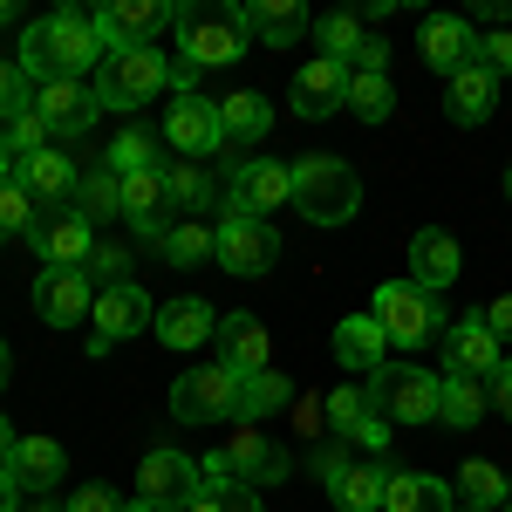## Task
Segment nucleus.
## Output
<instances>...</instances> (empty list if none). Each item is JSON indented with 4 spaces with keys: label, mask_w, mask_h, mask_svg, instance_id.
<instances>
[{
    "label": "nucleus",
    "mask_w": 512,
    "mask_h": 512,
    "mask_svg": "<svg viewBox=\"0 0 512 512\" xmlns=\"http://www.w3.org/2000/svg\"><path fill=\"white\" fill-rule=\"evenodd\" d=\"M103 35L89 14H48L21 28V76L28 82H82V69H103Z\"/></svg>",
    "instance_id": "nucleus-1"
},
{
    "label": "nucleus",
    "mask_w": 512,
    "mask_h": 512,
    "mask_svg": "<svg viewBox=\"0 0 512 512\" xmlns=\"http://www.w3.org/2000/svg\"><path fill=\"white\" fill-rule=\"evenodd\" d=\"M294 205H301V219L308 226H349L355 205H362V178H355L349 158H294Z\"/></svg>",
    "instance_id": "nucleus-2"
},
{
    "label": "nucleus",
    "mask_w": 512,
    "mask_h": 512,
    "mask_svg": "<svg viewBox=\"0 0 512 512\" xmlns=\"http://www.w3.org/2000/svg\"><path fill=\"white\" fill-rule=\"evenodd\" d=\"M369 410L383 417V424H437V403H444V376L431 369H417V362H383L369 383Z\"/></svg>",
    "instance_id": "nucleus-3"
},
{
    "label": "nucleus",
    "mask_w": 512,
    "mask_h": 512,
    "mask_svg": "<svg viewBox=\"0 0 512 512\" xmlns=\"http://www.w3.org/2000/svg\"><path fill=\"white\" fill-rule=\"evenodd\" d=\"M178 62H192V69H226V62H239L246 55V21H239V7H198V0H185L178 7Z\"/></svg>",
    "instance_id": "nucleus-4"
},
{
    "label": "nucleus",
    "mask_w": 512,
    "mask_h": 512,
    "mask_svg": "<svg viewBox=\"0 0 512 512\" xmlns=\"http://www.w3.org/2000/svg\"><path fill=\"white\" fill-rule=\"evenodd\" d=\"M369 315L383 321V335L403 342V349H424V342H444V308H437V294H424L417 280H383L376 287V301H369Z\"/></svg>",
    "instance_id": "nucleus-5"
},
{
    "label": "nucleus",
    "mask_w": 512,
    "mask_h": 512,
    "mask_svg": "<svg viewBox=\"0 0 512 512\" xmlns=\"http://www.w3.org/2000/svg\"><path fill=\"white\" fill-rule=\"evenodd\" d=\"M158 89H171V55H158V48H123V55H103V69H96L103 110H137Z\"/></svg>",
    "instance_id": "nucleus-6"
},
{
    "label": "nucleus",
    "mask_w": 512,
    "mask_h": 512,
    "mask_svg": "<svg viewBox=\"0 0 512 512\" xmlns=\"http://www.w3.org/2000/svg\"><path fill=\"white\" fill-rule=\"evenodd\" d=\"M171 417L178 424H239V376L226 362H198L171 383Z\"/></svg>",
    "instance_id": "nucleus-7"
},
{
    "label": "nucleus",
    "mask_w": 512,
    "mask_h": 512,
    "mask_svg": "<svg viewBox=\"0 0 512 512\" xmlns=\"http://www.w3.org/2000/svg\"><path fill=\"white\" fill-rule=\"evenodd\" d=\"M315 472H321V485H328L335 512H383V485H390V472H383L376 458H349L342 437L315 451Z\"/></svg>",
    "instance_id": "nucleus-8"
},
{
    "label": "nucleus",
    "mask_w": 512,
    "mask_h": 512,
    "mask_svg": "<svg viewBox=\"0 0 512 512\" xmlns=\"http://www.w3.org/2000/svg\"><path fill=\"white\" fill-rule=\"evenodd\" d=\"M205 492V465H198L192 451H178V444H158V451H144V472H137V499L151 512H185Z\"/></svg>",
    "instance_id": "nucleus-9"
},
{
    "label": "nucleus",
    "mask_w": 512,
    "mask_h": 512,
    "mask_svg": "<svg viewBox=\"0 0 512 512\" xmlns=\"http://www.w3.org/2000/svg\"><path fill=\"white\" fill-rule=\"evenodd\" d=\"M294 198V164L287 158H253V164H233L226 171V219H267L274 205Z\"/></svg>",
    "instance_id": "nucleus-10"
},
{
    "label": "nucleus",
    "mask_w": 512,
    "mask_h": 512,
    "mask_svg": "<svg viewBox=\"0 0 512 512\" xmlns=\"http://www.w3.org/2000/svg\"><path fill=\"white\" fill-rule=\"evenodd\" d=\"M96 335H89V355H110L117 342L130 335H144V328H158V301L137 287V280H117V287H96Z\"/></svg>",
    "instance_id": "nucleus-11"
},
{
    "label": "nucleus",
    "mask_w": 512,
    "mask_h": 512,
    "mask_svg": "<svg viewBox=\"0 0 512 512\" xmlns=\"http://www.w3.org/2000/svg\"><path fill=\"white\" fill-rule=\"evenodd\" d=\"M212 260L239 280H260V274H274V260H280V233L267 219H219L212 226Z\"/></svg>",
    "instance_id": "nucleus-12"
},
{
    "label": "nucleus",
    "mask_w": 512,
    "mask_h": 512,
    "mask_svg": "<svg viewBox=\"0 0 512 512\" xmlns=\"http://www.w3.org/2000/svg\"><path fill=\"white\" fill-rule=\"evenodd\" d=\"M171 21H178L171 0H110V7L96 14V35H103L110 55H123V48H158V35Z\"/></svg>",
    "instance_id": "nucleus-13"
},
{
    "label": "nucleus",
    "mask_w": 512,
    "mask_h": 512,
    "mask_svg": "<svg viewBox=\"0 0 512 512\" xmlns=\"http://www.w3.org/2000/svg\"><path fill=\"white\" fill-rule=\"evenodd\" d=\"M28 246H35L41 267H89V253H96V226L82 219L76 205H55V212H41L35 226H28Z\"/></svg>",
    "instance_id": "nucleus-14"
},
{
    "label": "nucleus",
    "mask_w": 512,
    "mask_h": 512,
    "mask_svg": "<svg viewBox=\"0 0 512 512\" xmlns=\"http://www.w3.org/2000/svg\"><path fill=\"white\" fill-rule=\"evenodd\" d=\"M164 144L178 151V158H212V151H226V130H219V103H205V96H171V110H164Z\"/></svg>",
    "instance_id": "nucleus-15"
},
{
    "label": "nucleus",
    "mask_w": 512,
    "mask_h": 512,
    "mask_svg": "<svg viewBox=\"0 0 512 512\" xmlns=\"http://www.w3.org/2000/svg\"><path fill=\"white\" fill-rule=\"evenodd\" d=\"M499 362H506V349H499V335L485 328V308H478V315H458L451 328H444V376H472V383H485Z\"/></svg>",
    "instance_id": "nucleus-16"
},
{
    "label": "nucleus",
    "mask_w": 512,
    "mask_h": 512,
    "mask_svg": "<svg viewBox=\"0 0 512 512\" xmlns=\"http://www.w3.org/2000/svg\"><path fill=\"white\" fill-rule=\"evenodd\" d=\"M185 212L171 205V192H164V171H137V178H123V226L137 239H151V246H164V233L178 226Z\"/></svg>",
    "instance_id": "nucleus-17"
},
{
    "label": "nucleus",
    "mask_w": 512,
    "mask_h": 512,
    "mask_svg": "<svg viewBox=\"0 0 512 512\" xmlns=\"http://www.w3.org/2000/svg\"><path fill=\"white\" fill-rule=\"evenodd\" d=\"M349 82H355L349 62H335V55H315L308 69H294V117L321 123V117H335V110H349Z\"/></svg>",
    "instance_id": "nucleus-18"
},
{
    "label": "nucleus",
    "mask_w": 512,
    "mask_h": 512,
    "mask_svg": "<svg viewBox=\"0 0 512 512\" xmlns=\"http://www.w3.org/2000/svg\"><path fill=\"white\" fill-rule=\"evenodd\" d=\"M417 48H424V62H431L444 82L465 76V69L478 62V28H472V14H431V21L417 28Z\"/></svg>",
    "instance_id": "nucleus-19"
},
{
    "label": "nucleus",
    "mask_w": 512,
    "mask_h": 512,
    "mask_svg": "<svg viewBox=\"0 0 512 512\" xmlns=\"http://www.w3.org/2000/svg\"><path fill=\"white\" fill-rule=\"evenodd\" d=\"M212 458H219V465H226L239 485H280V478L294 472V458L280 451L274 437H260L253 424H239V437H226V444H219Z\"/></svg>",
    "instance_id": "nucleus-20"
},
{
    "label": "nucleus",
    "mask_w": 512,
    "mask_h": 512,
    "mask_svg": "<svg viewBox=\"0 0 512 512\" xmlns=\"http://www.w3.org/2000/svg\"><path fill=\"white\" fill-rule=\"evenodd\" d=\"M35 308H41V321H55V328H76V321L96 315V280L82 274V267H41Z\"/></svg>",
    "instance_id": "nucleus-21"
},
{
    "label": "nucleus",
    "mask_w": 512,
    "mask_h": 512,
    "mask_svg": "<svg viewBox=\"0 0 512 512\" xmlns=\"http://www.w3.org/2000/svg\"><path fill=\"white\" fill-rule=\"evenodd\" d=\"M35 117L48 123V137H82V130H96V117H103L96 82H41Z\"/></svg>",
    "instance_id": "nucleus-22"
},
{
    "label": "nucleus",
    "mask_w": 512,
    "mask_h": 512,
    "mask_svg": "<svg viewBox=\"0 0 512 512\" xmlns=\"http://www.w3.org/2000/svg\"><path fill=\"white\" fill-rule=\"evenodd\" d=\"M14 178H21V192L35 198L41 212H55V205H76V185H82V171H76V158L69 151H41V158H28V164H14Z\"/></svg>",
    "instance_id": "nucleus-23"
},
{
    "label": "nucleus",
    "mask_w": 512,
    "mask_h": 512,
    "mask_svg": "<svg viewBox=\"0 0 512 512\" xmlns=\"http://www.w3.org/2000/svg\"><path fill=\"white\" fill-rule=\"evenodd\" d=\"M239 21H246V35L267 41V48H294L301 35H315V14L301 0H246Z\"/></svg>",
    "instance_id": "nucleus-24"
},
{
    "label": "nucleus",
    "mask_w": 512,
    "mask_h": 512,
    "mask_svg": "<svg viewBox=\"0 0 512 512\" xmlns=\"http://www.w3.org/2000/svg\"><path fill=\"white\" fill-rule=\"evenodd\" d=\"M458 274H465V253H458V239L444 233V226H424V233L410 239V280L424 294H444Z\"/></svg>",
    "instance_id": "nucleus-25"
},
{
    "label": "nucleus",
    "mask_w": 512,
    "mask_h": 512,
    "mask_svg": "<svg viewBox=\"0 0 512 512\" xmlns=\"http://www.w3.org/2000/svg\"><path fill=\"white\" fill-rule=\"evenodd\" d=\"M335 362H342V369H362V376H376V369L390 362V335H383V321H376V315H342V321H335Z\"/></svg>",
    "instance_id": "nucleus-26"
},
{
    "label": "nucleus",
    "mask_w": 512,
    "mask_h": 512,
    "mask_svg": "<svg viewBox=\"0 0 512 512\" xmlns=\"http://www.w3.org/2000/svg\"><path fill=\"white\" fill-rule=\"evenodd\" d=\"M212 342H219V362L233 376H260L267 369V328H260V315H219Z\"/></svg>",
    "instance_id": "nucleus-27"
},
{
    "label": "nucleus",
    "mask_w": 512,
    "mask_h": 512,
    "mask_svg": "<svg viewBox=\"0 0 512 512\" xmlns=\"http://www.w3.org/2000/svg\"><path fill=\"white\" fill-rule=\"evenodd\" d=\"M444 110H451V123H465V130H472V123H485L492 110H499V76H492L485 62H472L465 76L444 82Z\"/></svg>",
    "instance_id": "nucleus-28"
},
{
    "label": "nucleus",
    "mask_w": 512,
    "mask_h": 512,
    "mask_svg": "<svg viewBox=\"0 0 512 512\" xmlns=\"http://www.w3.org/2000/svg\"><path fill=\"white\" fill-rule=\"evenodd\" d=\"M212 328H219V315H212L198 294H178V301L158 308V342L164 349H198V342H212Z\"/></svg>",
    "instance_id": "nucleus-29"
},
{
    "label": "nucleus",
    "mask_w": 512,
    "mask_h": 512,
    "mask_svg": "<svg viewBox=\"0 0 512 512\" xmlns=\"http://www.w3.org/2000/svg\"><path fill=\"white\" fill-rule=\"evenodd\" d=\"M451 499L472 512H506L512 506V478L492 465V458H465L458 465V485H451Z\"/></svg>",
    "instance_id": "nucleus-30"
},
{
    "label": "nucleus",
    "mask_w": 512,
    "mask_h": 512,
    "mask_svg": "<svg viewBox=\"0 0 512 512\" xmlns=\"http://www.w3.org/2000/svg\"><path fill=\"white\" fill-rule=\"evenodd\" d=\"M7 472L21 478V492H55L62 472H69V458H62V444H55V437H21Z\"/></svg>",
    "instance_id": "nucleus-31"
},
{
    "label": "nucleus",
    "mask_w": 512,
    "mask_h": 512,
    "mask_svg": "<svg viewBox=\"0 0 512 512\" xmlns=\"http://www.w3.org/2000/svg\"><path fill=\"white\" fill-rule=\"evenodd\" d=\"M274 410H294V376L280 369H260V376H239V424H267Z\"/></svg>",
    "instance_id": "nucleus-32"
},
{
    "label": "nucleus",
    "mask_w": 512,
    "mask_h": 512,
    "mask_svg": "<svg viewBox=\"0 0 512 512\" xmlns=\"http://www.w3.org/2000/svg\"><path fill=\"white\" fill-rule=\"evenodd\" d=\"M219 130H226V144H260L267 130H274V103L260 96V89H239V96H226L219 103Z\"/></svg>",
    "instance_id": "nucleus-33"
},
{
    "label": "nucleus",
    "mask_w": 512,
    "mask_h": 512,
    "mask_svg": "<svg viewBox=\"0 0 512 512\" xmlns=\"http://www.w3.org/2000/svg\"><path fill=\"white\" fill-rule=\"evenodd\" d=\"M383 512H451V485L431 472H390Z\"/></svg>",
    "instance_id": "nucleus-34"
},
{
    "label": "nucleus",
    "mask_w": 512,
    "mask_h": 512,
    "mask_svg": "<svg viewBox=\"0 0 512 512\" xmlns=\"http://www.w3.org/2000/svg\"><path fill=\"white\" fill-rule=\"evenodd\" d=\"M103 164L117 171V178H137V171H164V137L158 130H117L110 137V151H103Z\"/></svg>",
    "instance_id": "nucleus-35"
},
{
    "label": "nucleus",
    "mask_w": 512,
    "mask_h": 512,
    "mask_svg": "<svg viewBox=\"0 0 512 512\" xmlns=\"http://www.w3.org/2000/svg\"><path fill=\"white\" fill-rule=\"evenodd\" d=\"M198 465H205V492H198L185 512H260V492H253V485H239L219 458H198Z\"/></svg>",
    "instance_id": "nucleus-36"
},
{
    "label": "nucleus",
    "mask_w": 512,
    "mask_h": 512,
    "mask_svg": "<svg viewBox=\"0 0 512 512\" xmlns=\"http://www.w3.org/2000/svg\"><path fill=\"white\" fill-rule=\"evenodd\" d=\"M76 212L96 226V219H123V178L110 171V164H96V171H82L76 185Z\"/></svg>",
    "instance_id": "nucleus-37"
},
{
    "label": "nucleus",
    "mask_w": 512,
    "mask_h": 512,
    "mask_svg": "<svg viewBox=\"0 0 512 512\" xmlns=\"http://www.w3.org/2000/svg\"><path fill=\"white\" fill-rule=\"evenodd\" d=\"M164 192H171L178 212H198V205H212V198H219V185H212V171H205V164L171 158V164H164Z\"/></svg>",
    "instance_id": "nucleus-38"
},
{
    "label": "nucleus",
    "mask_w": 512,
    "mask_h": 512,
    "mask_svg": "<svg viewBox=\"0 0 512 512\" xmlns=\"http://www.w3.org/2000/svg\"><path fill=\"white\" fill-rule=\"evenodd\" d=\"M485 410H492V403H485V383H472V376H444V403H437V424H451V431H472Z\"/></svg>",
    "instance_id": "nucleus-39"
},
{
    "label": "nucleus",
    "mask_w": 512,
    "mask_h": 512,
    "mask_svg": "<svg viewBox=\"0 0 512 512\" xmlns=\"http://www.w3.org/2000/svg\"><path fill=\"white\" fill-rule=\"evenodd\" d=\"M315 41H321V55L355 62V48L369 41V28H362V14H355V7H335V14H321V21H315Z\"/></svg>",
    "instance_id": "nucleus-40"
},
{
    "label": "nucleus",
    "mask_w": 512,
    "mask_h": 512,
    "mask_svg": "<svg viewBox=\"0 0 512 512\" xmlns=\"http://www.w3.org/2000/svg\"><path fill=\"white\" fill-rule=\"evenodd\" d=\"M158 253L171 267H198V260H212V226H205V219H178V226L164 233Z\"/></svg>",
    "instance_id": "nucleus-41"
},
{
    "label": "nucleus",
    "mask_w": 512,
    "mask_h": 512,
    "mask_svg": "<svg viewBox=\"0 0 512 512\" xmlns=\"http://www.w3.org/2000/svg\"><path fill=\"white\" fill-rule=\"evenodd\" d=\"M321 410H328V437H342V444H349L355 424L369 417V390H362V383H342V390L321 396Z\"/></svg>",
    "instance_id": "nucleus-42"
},
{
    "label": "nucleus",
    "mask_w": 512,
    "mask_h": 512,
    "mask_svg": "<svg viewBox=\"0 0 512 512\" xmlns=\"http://www.w3.org/2000/svg\"><path fill=\"white\" fill-rule=\"evenodd\" d=\"M390 110H396L390 76H355V82H349V117H355V123H383Z\"/></svg>",
    "instance_id": "nucleus-43"
},
{
    "label": "nucleus",
    "mask_w": 512,
    "mask_h": 512,
    "mask_svg": "<svg viewBox=\"0 0 512 512\" xmlns=\"http://www.w3.org/2000/svg\"><path fill=\"white\" fill-rule=\"evenodd\" d=\"M35 219H41V205L21 192V178H7V185H0V246H7V239H28Z\"/></svg>",
    "instance_id": "nucleus-44"
},
{
    "label": "nucleus",
    "mask_w": 512,
    "mask_h": 512,
    "mask_svg": "<svg viewBox=\"0 0 512 512\" xmlns=\"http://www.w3.org/2000/svg\"><path fill=\"white\" fill-rule=\"evenodd\" d=\"M0 137H7V151H14V164L41 158V151L55 144V137H48V123H41L35 110H28V117H14V123H7V130H0Z\"/></svg>",
    "instance_id": "nucleus-45"
},
{
    "label": "nucleus",
    "mask_w": 512,
    "mask_h": 512,
    "mask_svg": "<svg viewBox=\"0 0 512 512\" xmlns=\"http://www.w3.org/2000/svg\"><path fill=\"white\" fill-rule=\"evenodd\" d=\"M82 274L96 280V287L130 280V246H123V239H96V253H89V267H82Z\"/></svg>",
    "instance_id": "nucleus-46"
},
{
    "label": "nucleus",
    "mask_w": 512,
    "mask_h": 512,
    "mask_svg": "<svg viewBox=\"0 0 512 512\" xmlns=\"http://www.w3.org/2000/svg\"><path fill=\"white\" fill-rule=\"evenodd\" d=\"M35 110V82L21 76V62H0V123L28 117Z\"/></svg>",
    "instance_id": "nucleus-47"
},
{
    "label": "nucleus",
    "mask_w": 512,
    "mask_h": 512,
    "mask_svg": "<svg viewBox=\"0 0 512 512\" xmlns=\"http://www.w3.org/2000/svg\"><path fill=\"white\" fill-rule=\"evenodd\" d=\"M478 62H485L492 76H512V28H492V35H478Z\"/></svg>",
    "instance_id": "nucleus-48"
},
{
    "label": "nucleus",
    "mask_w": 512,
    "mask_h": 512,
    "mask_svg": "<svg viewBox=\"0 0 512 512\" xmlns=\"http://www.w3.org/2000/svg\"><path fill=\"white\" fill-rule=\"evenodd\" d=\"M355 76H390V41L383 35H369L362 48H355V62H349Z\"/></svg>",
    "instance_id": "nucleus-49"
},
{
    "label": "nucleus",
    "mask_w": 512,
    "mask_h": 512,
    "mask_svg": "<svg viewBox=\"0 0 512 512\" xmlns=\"http://www.w3.org/2000/svg\"><path fill=\"white\" fill-rule=\"evenodd\" d=\"M69 512H123V499H117V485H82L69 499Z\"/></svg>",
    "instance_id": "nucleus-50"
},
{
    "label": "nucleus",
    "mask_w": 512,
    "mask_h": 512,
    "mask_svg": "<svg viewBox=\"0 0 512 512\" xmlns=\"http://www.w3.org/2000/svg\"><path fill=\"white\" fill-rule=\"evenodd\" d=\"M485 403H492L499 417H512V362H499V369L485 376Z\"/></svg>",
    "instance_id": "nucleus-51"
},
{
    "label": "nucleus",
    "mask_w": 512,
    "mask_h": 512,
    "mask_svg": "<svg viewBox=\"0 0 512 512\" xmlns=\"http://www.w3.org/2000/svg\"><path fill=\"white\" fill-rule=\"evenodd\" d=\"M355 444H362V451H369V458H376V451H390V424H383V417H376V410H369V417H362V424H355Z\"/></svg>",
    "instance_id": "nucleus-52"
},
{
    "label": "nucleus",
    "mask_w": 512,
    "mask_h": 512,
    "mask_svg": "<svg viewBox=\"0 0 512 512\" xmlns=\"http://www.w3.org/2000/svg\"><path fill=\"white\" fill-rule=\"evenodd\" d=\"M485 328H492L499 342H512V294H499V301L485 308Z\"/></svg>",
    "instance_id": "nucleus-53"
},
{
    "label": "nucleus",
    "mask_w": 512,
    "mask_h": 512,
    "mask_svg": "<svg viewBox=\"0 0 512 512\" xmlns=\"http://www.w3.org/2000/svg\"><path fill=\"white\" fill-rule=\"evenodd\" d=\"M0 512H21V478L0 465Z\"/></svg>",
    "instance_id": "nucleus-54"
},
{
    "label": "nucleus",
    "mask_w": 512,
    "mask_h": 512,
    "mask_svg": "<svg viewBox=\"0 0 512 512\" xmlns=\"http://www.w3.org/2000/svg\"><path fill=\"white\" fill-rule=\"evenodd\" d=\"M472 14H478V21H492V28H499V21H512V7H506V0H478Z\"/></svg>",
    "instance_id": "nucleus-55"
},
{
    "label": "nucleus",
    "mask_w": 512,
    "mask_h": 512,
    "mask_svg": "<svg viewBox=\"0 0 512 512\" xmlns=\"http://www.w3.org/2000/svg\"><path fill=\"white\" fill-rule=\"evenodd\" d=\"M14 444H21V431H14V424L0 417V465H14Z\"/></svg>",
    "instance_id": "nucleus-56"
},
{
    "label": "nucleus",
    "mask_w": 512,
    "mask_h": 512,
    "mask_svg": "<svg viewBox=\"0 0 512 512\" xmlns=\"http://www.w3.org/2000/svg\"><path fill=\"white\" fill-rule=\"evenodd\" d=\"M7 383H14V349L0 342V390H7Z\"/></svg>",
    "instance_id": "nucleus-57"
},
{
    "label": "nucleus",
    "mask_w": 512,
    "mask_h": 512,
    "mask_svg": "<svg viewBox=\"0 0 512 512\" xmlns=\"http://www.w3.org/2000/svg\"><path fill=\"white\" fill-rule=\"evenodd\" d=\"M14 178V151H7V137H0V185Z\"/></svg>",
    "instance_id": "nucleus-58"
},
{
    "label": "nucleus",
    "mask_w": 512,
    "mask_h": 512,
    "mask_svg": "<svg viewBox=\"0 0 512 512\" xmlns=\"http://www.w3.org/2000/svg\"><path fill=\"white\" fill-rule=\"evenodd\" d=\"M28 512H69V506H55V499H35V506H28Z\"/></svg>",
    "instance_id": "nucleus-59"
},
{
    "label": "nucleus",
    "mask_w": 512,
    "mask_h": 512,
    "mask_svg": "<svg viewBox=\"0 0 512 512\" xmlns=\"http://www.w3.org/2000/svg\"><path fill=\"white\" fill-rule=\"evenodd\" d=\"M7 21H14V7H7V0H0V28H7Z\"/></svg>",
    "instance_id": "nucleus-60"
},
{
    "label": "nucleus",
    "mask_w": 512,
    "mask_h": 512,
    "mask_svg": "<svg viewBox=\"0 0 512 512\" xmlns=\"http://www.w3.org/2000/svg\"><path fill=\"white\" fill-rule=\"evenodd\" d=\"M123 512H151V506H144V499H130V506H123Z\"/></svg>",
    "instance_id": "nucleus-61"
},
{
    "label": "nucleus",
    "mask_w": 512,
    "mask_h": 512,
    "mask_svg": "<svg viewBox=\"0 0 512 512\" xmlns=\"http://www.w3.org/2000/svg\"><path fill=\"white\" fill-rule=\"evenodd\" d=\"M506 198H512V164H506Z\"/></svg>",
    "instance_id": "nucleus-62"
},
{
    "label": "nucleus",
    "mask_w": 512,
    "mask_h": 512,
    "mask_svg": "<svg viewBox=\"0 0 512 512\" xmlns=\"http://www.w3.org/2000/svg\"><path fill=\"white\" fill-rule=\"evenodd\" d=\"M451 512H472V506H458V499H451Z\"/></svg>",
    "instance_id": "nucleus-63"
},
{
    "label": "nucleus",
    "mask_w": 512,
    "mask_h": 512,
    "mask_svg": "<svg viewBox=\"0 0 512 512\" xmlns=\"http://www.w3.org/2000/svg\"><path fill=\"white\" fill-rule=\"evenodd\" d=\"M506 512H512V506H506Z\"/></svg>",
    "instance_id": "nucleus-64"
}]
</instances>
